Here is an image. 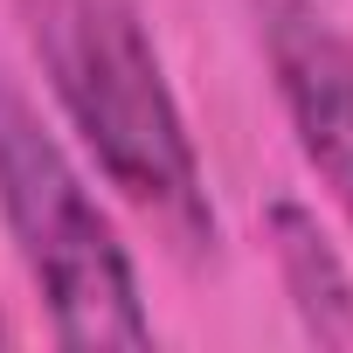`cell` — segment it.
I'll return each instance as SVG.
<instances>
[{
    "instance_id": "cell-3",
    "label": "cell",
    "mask_w": 353,
    "mask_h": 353,
    "mask_svg": "<svg viewBox=\"0 0 353 353\" xmlns=\"http://www.w3.org/2000/svg\"><path fill=\"white\" fill-rule=\"evenodd\" d=\"M256 35L312 173L353 215V35L319 0H256Z\"/></svg>"
},
{
    "instance_id": "cell-2",
    "label": "cell",
    "mask_w": 353,
    "mask_h": 353,
    "mask_svg": "<svg viewBox=\"0 0 353 353\" xmlns=\"http://www.w3.org/2000/svg\"><path fill=\"white\" fill-rule=\"evenodd\" d=\"M0 222L63 346H145L139 270L42 111L0 77Z\"/></svg>"
},
{
    "instance_id": "cell-4",
    "label": "cell",
    "mask_w": 353,
    "mask_h": 353,
    "mask_svg": "<svg viewBox=\"0 0 353 353\" xmlns=\"http://www.w3.org/2000/svg\"><path fill=\"white\" fill-rule=\"evenodd\" d=\"M270 243H277V270H284V291L298 298L305 325L319 339H353V277H346L339 250L325 243L319 215H305L298 201H277Z\"/></svg>"
},
{
    "instance_id": "cell-1",
    "label": "cell",
    "mask_w": 353,
    "mask_h": 353,
    "mask_svg": "<svg viewBox=\"0 0 353 353\" xmlns=\"http://www.w3.org/2000/svg\"><path fill=\"white\" fill-rule=\"evenodd\" d=\"M21 35L83 152L104 166V181L152 229H166V243L208 250V173L139 8L132 0H21Z\"/></svg>"
}]
</instances>
